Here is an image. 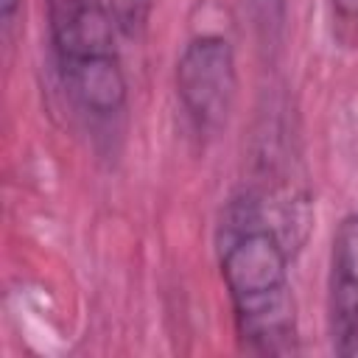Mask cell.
Masks as SVG:
<instances>
[{"mask_svg": "<svg viewBox=\"0 0 358 358\" xmlns=\"http://www.w3.org/2000/svg\"><path fill=\"white\" fill-rule=\"evenodd\" d=\"M215 249L238 347L249 355H296L299 313L288 255L252 196L229 199Z\"/></svg>", "mask_w": 358, "mask_h": 358, "instance_id": "1", "label": "cell"}, {"mask_svg": "<svg viewBox=\"0 0 358 358\" xmlns=\"http://www.w3.org/2000/svg\"><path fill=\"white\" fill-rule=\"evenodd\" d=\"M59 81L76 112L98 129H115L126 112L129 84L117 50L109 0H42Z\"/></svg>", "mask_w": 358, "mask_h": 358, "instance_id": "2", "label": "cell"}, {"mask_svg": "<svg viewBox=\"0 0 358 358\" xmlns=\"http://www.w3.org/2000/svg\"><path fill=\"white\" fill-rule=\"evenodd\" d=\"M327 336L336 355L358 358V210L338 221L330 243Z\"/></svg>", "mask_w": 358, "mask_h": 358, "instance_id": "4", "label": "cell"}, {"mask_svg": "<svg viewBox=\"0 0 358 358\" xmlns=\"http://www.w3.org/2000/svg\"><path fill=\"white\" fill-rule=\"evenodd\" d=\"M252 11L257 17V22L268 31V28H280L282 17H285V0H249Z\"/></svg>", "mask_w": 358, "mask_h": 358, "instance_id": "6", "label": "cell"}, {"mask_svg": "<svg viewBox=\"0 0 358 358\" xmlns=\"http://www.w3.org/2000/svg\"><path fill=\"white\" fill-rule=\"evenodd\" d=\"M115 22L126 39H140L148 28L154 0H109Z\"/></svg>", "mask_w": 358, "mask_h": 358, "instance_id": "5", "label": "cell"}, {"mask_svg": "<svg viewBox=\"0 0 358 358\" xmlns=\"http://www.w3.org/2000/svg\"><path fill=\"white\" fill-rule=\"evenodd\" d=\"M173 81L190 131L199 140L215 137L227 126L238 90L232 42L224 34H199L187 39L176 59Z\"/></svg>", "mask_w": 358, "mask_h": 358, "instance_id": "3", "label": "cell"}, {"mask_svg": "<svg viewBox=\"0 0 358 358\" xmlns=\"http://www.w3.org/2000/svg\"><path fill=\"white\" fill-rule=\"evenodd\" d=\"M330 8L341 25L358 28V0H330Z\"/></svg>", "mask_w": 358, "mask_h": 358, "instance_id": "7", "label": "cell"}, {"mask_svg": "<svg viewBox=\"0 0 358 358\" xmlns=\"http://www.w3.org/2000/svg\"><path fill=\"white\" fill-rule=\"evenodd\" d=\"M17 6H20V0H0V20H3V25H6V28L14 22Z\"/></svg>", "mask_w": 358, "mask_h": 358, "instance_id": "8", "label": "cell"}]
</instances>
